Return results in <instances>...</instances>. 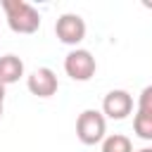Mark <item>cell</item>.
Instances as JSON below:
<instances>
[{
    "mask_svg": "<svg viewBox=\"0 0 152 152\" xmlns=\"http://www.w3.org/2000/svg\"><path fill=\"white\" fill-rule=\"evenodd\" d=\"M2 10L7 17V26L14 33L31 36L40 28V14L33 5H28L24 0H2Z\"/></svg>",
    "mask_w": 152,
    "mask_h": 152,
    "instance_id": "obj_1",
    "label": "cell"
},
{
    "mask_svg": "<svg viewBox=\"0 0 152 152\" xmlns=\"http://www.w3.org/2000/svg\"><path fill=\"white\" fill-rule=\"evenodd\" d=\"M107 119L97 109H83L76 119V135L83 145H97L107 135Z\"/></svg>",
    "mask_w": 152,
    "mask_h": 152,
    "instance_id": "obj_2",
    "label": "cell"
},
{
    "mask_svg": "<svg viewBox=\"0 0 152 152\" xmlns=\"http://www.w3.org/2000/svg\"><path fill=\"white\" fill-rule=\"evenodd\" d=\"M95 69H97L95 57L88 50H83V48H76V50H71L64 57V71L74 81H81V83L83 81H90L95 76Z\"/></svg>",
    "mask_w": 152,
    "mask_h": 152,
    "instance_id": "obj_3",
    "label": "cell"
},
{
    "mask_svg": "<svg viewBox=\"0 0 152 152\" xmlns=\"http://www.w3.org/2000/svg\"><path fill=\"white\" fill-rule=\"evenodd\" d=\"M55 36L59 38V43L64 45H78L86 38V21L81 14L66 12L55 21Z\"/></svg>",
    "mask_w": 152,
    "mask_h": 152,
    "instance_id": "obj_4",
    "label": "cell"
},
{
    "mask_svg": "<svg viewBox=\"0 0 152 152\" xmlns=\"http://www.w3.org/2000/svg\"><path fill=\"white\" fill-rule=\"evenodd\" d=\"M26 86L36 97H52L59 88V81H57V74L50 66H38L26 78Z\"/></svg>",
    "mask_w": 152,
    "mask_h": 152,
    "instance_id": "obj_5",
    "label": "cell"
},
{
    "mask_svg": "<svg viewBox=\"0 0 152 152\" xmlns=\"http://www.w3.org/2000/svg\"><path fill=\"white\" fill-rule=\"evenodd\" d=\"M133 112V97L126 90H109L102 100V114L107 119L121 121Z\"/></svg>",
    "mask_w": 152,
    "mask_h": 152,
    "instance_id": "obj_6",
    "label": "cell"
},
{
    "mask_svg": "<svg viewBox=\"0 0 152 152\" xmlns=\"http://www.w3.org/2000/svg\"><path fill=\"white\" fill-rule=\"evenodd\" d=\"M21 76H24V62L17 55H2L0 57V83L10 86V83H17Z\"/></svg>",
    "mask_w": 152,
    "mask_h": 152,
    "instance_id": "obj_7",
    "label": "cell"
},
{
    "mask_svg": "<svg viewBox=\"0 0 152 152\" xmlns=\"http://www.w3.org/2000/svg\"><path fill=\"white\" fill-rule=\"evenodd\" d=\"M102 152H133V142L128 135L112 133L102 140Z\"/></svg>",
    "mask_w": 152,
    "mask_h": 152,
    "instance_id": "obj_8",
    "label": "cell"
},
{
    "mask_svg": "<svg viewBox=\"0 0 152 152\" xmlns=\"http://www.w3.org/2000/svg\"><path fill=\"white\" fill-rule=\"evenodd\" d=\"M133 131L142 140H152V114L147 112H135L133 116Z\"/></svg>",
    "mask_w": 152,
    "mask_h": 152,
    "instance_id": "obj_9",
    "label": "cell"
},
{
    "mask_svg": "<svg viewBox=\"0 0 152 152\" xmlns=\"http://www.w3.org/2000/svg\"><path fill=\"white\" fill-rule=\"evenodd\" d=\"M138 112H147L152 114V86H145L140 90V97H138Z\"/></svg>",
    "mask_w": 152,
    "mask_h": 152,
    "instance_id": "obj_10",
    "label": "cell"
},
{
    "mask_svg": "<svg viewBox=\"0 0 152 152\" xmlns=\"http://www.w3.org/2000/svg\"><path fill=\"white\" fill-rule=\"evenodd\" d=\"M2 104H5V86L0 83V116H2Z\"/></svg>",
    "mask_w": 152,
    "mask_h": 152,
    "instance_id": "obj_11",
    "label": "cell"
},
{
    "mask_svg": "<svg viewBox=\"0 0 152 152\" xmlns=\"http://www.w3.org/2000/svg\"><path fill=\"white\" fill-rule=\"evenodd\" d=\"M138 152H152V147H142V150H138Z\"/></svg>",
    "mask_w": 152,
    "mask_h": 152,
    "instance_id": "obj_12",
    "label": "cell"
}]
</instances>
